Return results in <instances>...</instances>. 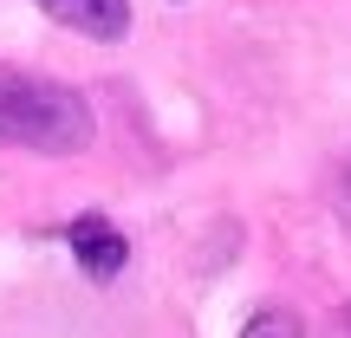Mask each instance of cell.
<instances>
[{
	"instance_id": "obj_1",
	"label": "cell",
	"mask_w": 351,
	"mask_h": 338,
	"mask_svg": "<svg viewBox=\"0 0 351 338\" xmlns=\"http://www.w3.org/2000/svg\"><path fill=\"white\" fill-rule=\"evenodd\" d=\"M91 104L59 78L0 65V143L7 150H39V156H78L91 143Z\"/></svg>"
},
{
	"instance_id": "obj_2",
	"label": "cell",
	"mask_w": 351,
	"mask_h": 338,
	"mask_svg": "<svg viewBox=\"0 0 351 338\" xmlns=\"http://www.w3.org/2000/svg\"><path fill=\"white\" fill-rule=\"evenodd\" d=\"M65 248H72V261L85 267L91 280H117V274H124V261H130V241L117 234L104 215H78V221L65 228Z\"/></svg>"
},
{
	"instance_id": "obj_3",
	"label": "cell",
	"mask_w": 351,
	"mask_h": 338,
	"mask_svg": "<svg viewBox=\"0 0 351 338\" xmlns=\"http://www.w3.org/2000/svg\"><path fill=\"white\" fill-rule=\"evenodd\" d=\"M39 7H46L65 33L104 39V46H111V39H124V26H130V0H39Z\"/></svg>"
},
{
	"instance_id": "obj_4",
	"label": "cell",
	"mask_w": 351,
	"mask_h": 338,
	"mask_svg": "<svg viewBox=\"0 0 351 338\" xmlns=\"http://www.w3.org/2000/svg\"><path fill=\"white\" fill-rule=\"evenodd\" d=\"M241 338H306V326L293 313H280V306H267V313H254L247 326H241Z\"/></svg>"
},
{
	"instance_id": "obj_5",
	"label": "cell",
	"mask_w": 351,
	"mask_h": 338,
	"mask_svg": "<svg viewBox=\"0 0 351 338\" xmlns=\"http://www.w3.org/2000/svg\"><path fill=\"white\" fill-rule=\"evenodd\" d=\"M339 189H345V208H351V156H345V182Z\"/></svg>"
}]
</instances>
